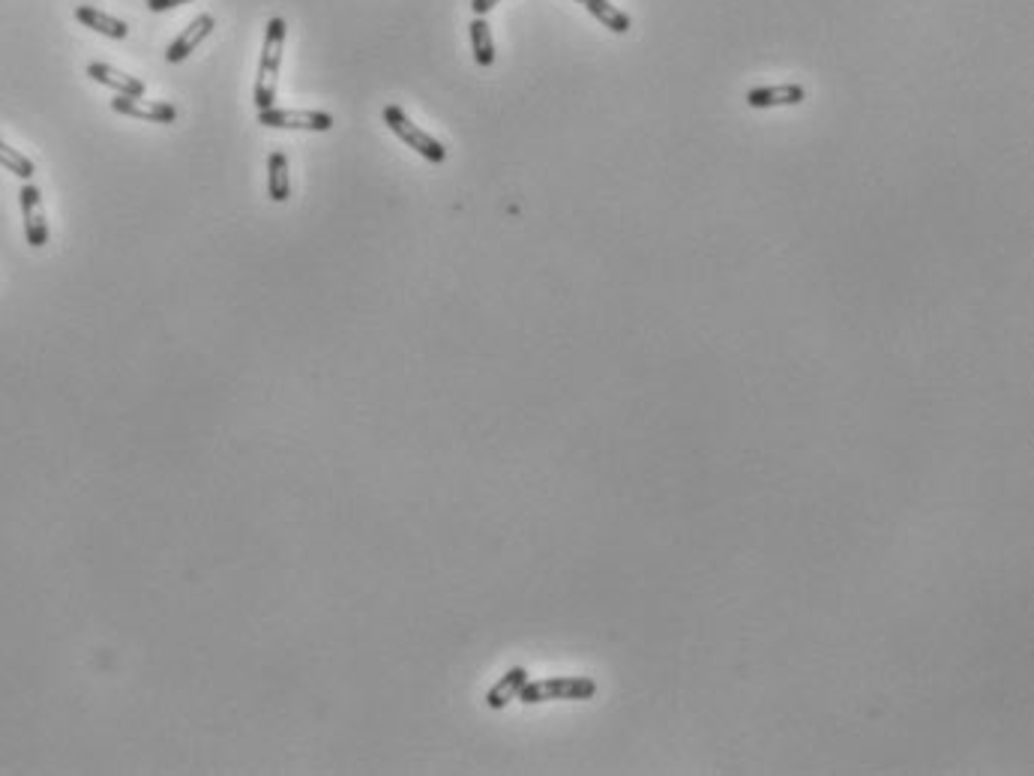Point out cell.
Returning <instances> with one entry per match:
<instances>
[{"label": "cell", "mask_w": 1034, "mask_h": 776, "mask_svg": "<svg viewBox=\"0 0 1034 776\" xmlns=\"http://www.w3.org/2000/svg\"><path fill=\"white\" fill-rule=\"evenodd\" d=\"M597 696V681L585 675H570V678H546V681H528L519 690V702L525 705H540V702H585Z\"/></svg>", "instance_id": "obj_2"}, {"label": "cell", "mask_w": 1034, "mask_h": 776, "mask_svg": "<svg viewBox=\"0 0 1034 776\" xmlns=\"http://www.w3.org/2000/svg\"><path fill=\"white\" fill-rule=\"evenodd\" d=\"M381 117H384L387 129H390L399 141H405L414 153H420V156L429 159L432 165L447 162V147H444L438 138H432L429 132H423L417 123H411V117H408L399 105H387Z\"/></svg>", "instance_id": "obj_3"}, {"label": "cell", "mask_w": 1034, "mask_h": 776, "mask_svg": "<svg viewBox=\"0 0 1034 776\" xmlns=\"http://www.w3.org/2000/svg\"><path fill=\"white\" fill-rule=\"evenodd\" d=\"M471 51H474V60L480 66L495 63V42H492V30H489L483 15H474V21H471Z\"/></svg>", "instance_id": "obj_14"}, {"label": "cell", "mask_w": 1034, "mask_h": 776, "mask_svg": "<svg viewBox=\"0 0 1034 776\" xmlns=\"http://www.w3.org/2000/svg\"><path fill=\"white\" fill-rule=\"evenodd\" d=\"M498 3H501V0H471V9H474V15H486V12H492Z\"/></svg>", "instance_id": "obj_17"}, {"label": "cell", "mask_w": 1034, "mask_h": 776, "mask_svg": "<svg viewBox=\"0 0 1034 776\" xmlns=\"http://www.w3.org/2000/svg\"><path fill=\"white\" fill-rule=\"evenodd\" d=\"M528 684V672L522 669V666H513L489 693H486V705L492 708V711H501V708H507L516 696H519V690Z\"/></svg>", "instance_id": "obj_11"}, {"label": "cell", "mask_w": 1034, "mask_h": 776, "mask_svg": "<svg viewBox=\"0 0 1034 776\" xmlns=\"http://www.w3.org/2000/svg\"><path fill=\"white\" fill-rule=\"evenodd\" d=\"M87 75H90L96 84L111 87L117 96H144V81L135 78V75H126V72H120V69H114L111 63L93 60V63H87Z\"/></svg>", "instance_id": "obj_8"}, {"label": "cell", "mask_w": 1034, "mask_h": 776, "mask_svg": "<svg viewBox=\"0 0 1034 776\" xmlns=\"http://www.w3.org/2000/svg\"><path fill=\"white\" fill-rule=\"evenodd\" d=\"M258 123L270 129H300V132H330L333 114L312 111V108H264L258 111Z\"/></svg>", "instance_id": "obj_4"}, {"label": "cell", "mask_w": 1034, "mask_h": 776, "mask_svg": "<svg viewBox=\"0 0 1034 776\" xmlns=\"http://www.w3.org/2000/svg\"><path fill=\"white\" fill-rule=\"evenodd\" d=\"M0 165H3L6 171H12L15 177H21L24 183H27V180L33 177V171H36V165H33L30 156H24L21 150L9 147V144H3V141H0Z\"/></svg>", "instance_id": "obj_15"}, {"label": "cell", "mask_w": 1034, "mask_h": 776, "mask_svg": "<svg viewBox=\"0 0 1034 776\" xmlns=\"http://www.w3.org/2000/svg\"><path fill=\"white\" fill-rule=\"evenodd\" d=\"M807 90L801 84H771V87H753L747 93L750 108H777V105H798L804 102Z\"/></svg>", "instance_id": "obj_9"}, {"label": "cell", "mask_w": 1034, "mask_h": 776, "mask_svg": "<svg viewBox=\"0 0 1034 776\" xmlns=\"http://www.w3.org/2000/svg\"><path fill=\"white\" fill-rule=\"evenodd\" d=\"M111 111H117L123 117L144 120V123H174L177 120V108L171 102L144 99V96H117V99H111Z\"/></svg>", "instance_id": "obj_6"}, {"label": "cell", "mask_w": 1034, "mask_h": 776, "mask_svg": "<svg viewBox=\"0 0 1034 776\" xmlns=\"http://www.w3.org/2000/svg\"><path fill=\"white\" fill-rule=\"evenodd\" d=\"M582 6L603 24V27H609L612 33H627L630 30V15L624 12V9H618L615 3H609V0H582Z\"/></svg>", "instance_id": "obj_13"}, {"label": "cell", "mask_w": 1034, "mask_h": 776, "mask_svg": "<svg viewBox=\"0 0 1034 776\" xmlns=\"http://www.w3.org/2000/svg\"><path fill=\"white\" fill-rule=\"evenodd\" d=\"M267 183H270V198L276 204H285L291 198V177H288V156L282 150H273L267 159Z\"/></svg>", "instance_id": "obj_12"}, {"label": "cell", "mask_w": 1034, "mask_h": 776, "mask_svg": "<svg viewBox=\"0 0 1034 776\" xmlns=\"http://www.w3.org/2000/svg\"><path fill=\"white\" fill-rule=\"evenodd\" d=\"M18 204H21V216H24V237L33 249H42L48 243V222H45V210H42V192L39 186H33L30 180L18 189Z\"/></svg>", "instance_id": "obj_5"}, {"label": "cell", "mask_w": 1034, "mask_h": 776, "mask_svg": "<svg viewBox=\"0 0 1034 776\" xmlns=\"http://www.w3.org/2000/svg\"><path fill=\"white\" fill-rule=\"evenodd\" d=\"M75 18H78L84 27H90V30L108 36V39H126V36H129V24H126V21L108 15V12H102V9H96V6L78 3V6H75Z\"/></svg>", "instance_id": "obj_10"}, {"label": "cell", "mask_w": 1034, "mask_h": 776, "mask_svg": "<svg viewBox=\"0 0 1034 776\" xmlns=\"http://www.w3.org/2000/svg\"><path fill=\"white\" fill-rule=\"evenodd\" d=\"M576 3H582V0H576Z\"/></svg>", "instance_id": "obj_18"}, {"label": "cell", "mask_w": 1034, "mask_h": 776, "mask_svg": "<svg viewBox=\"0 0 1034 776\" xmlns=\"http://www.w3.org/2000/svg\"><path fill=\"white\" fill-rule=\"evenodd\" d=\"M213 24H216V21H213V15H207V12H204V15H195V18H192V21L183 27V33H180V36H177V39L168 45L165 60H168V63H183V60H186V57H189V54H192V51H195V48H198V45H201L207 36H210Z\"/></svg>", "instance_id": "obj_7"}, {"label": "cell", "mask_w": 1034, "mask_h": 776, "mask_svg": "<svg viewBox=\"0 0 1034 776\" xmlns=\"http://www.w3.org/2000/svg\"><path fill=\"white\" fill-rule=\"evenodd\" d=\"M186 3H195V0H147V9L150 12H168V9H177Z\"/></svg>", "instance_id": "obj_16"}, {"label": "cell", "mask_w": 1034, "mask_h": 776, "mask_svg": "<svg viewBox=\"0 0 1034 776\" xmlns=\"http://www.w3.org/2000/svg\"><path fill=\"white\" fill-rule=\"evenodd\" d=\"M285 18H270L267 21V33H264V45H261V57H258V75H255V108H273L276 105V81H279V66H282V48H285Z\"/></svg>", "instance_id": "obj_1"}]
</instances>
